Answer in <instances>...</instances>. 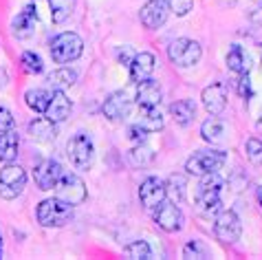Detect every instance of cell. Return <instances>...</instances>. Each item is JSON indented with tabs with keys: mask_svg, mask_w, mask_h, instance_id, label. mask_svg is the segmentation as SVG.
<instances>
[{
	"mask_svg": "<svg viewBox=\"0 0 262 260\" xmlns=\"http://www.w3.org/2000/svg\"><path fill=\"white\" fill-rule=\"evenodd\" d=\"M258 203H260V209H262V185L258 187Z\"/></svg>",
	"mask_w": 262,
	"mask_h": 260,
	"instance_id": "42",
	"label": "cell"
},
{
	"mask_svg": "<svg viewBox=\"0 0 262 260\" xmlns=\"http://www.w3.org/2000/svg\"><path fill=\"white\" fill-rule=\"evenodd\" d=\"M223 135H225V126H223V121L218 119V117H209L207 121H203L201 137L207 143H218V141L223 139Z\"/></svg>",
	"mask_w": 262,
	"mask_h": 260,
	"instance_id": "26",
	"label": "cell"
},
{
	"mask_svg": "<svg viewBox=\"0 0 262 260\" xmlns=\"http://www.w3.org/2000/svg\"><path fill=\"white\" fill-rule=\"evenodd\" d=\"M75 82H77V73L73 69H67V67L55 69L53 73L49 75V84H51V89L53 91H67Z\"/></svg>",
	"mask_w": 262,
	"mask_h": 260,
	"instance_id": "24",
	"label": "cell"
},
{
	"mask_svg": "<svg viewBox=\"0 0 262 260\" xmlns=\"http://www.w3.org/2000/svg\"><path fill=\"white\" fill-rule=\"evenodd\" d=\"M225 163H227V155L223 150H199V153H194L185 161V170H187V175L205 177V175L218 172Z\"/></svg>",
	"mask_w": 262,
	"mask_h": 260,
	"instance_id": "4",
	"label": "cell"
},
{
	"mask_svg": "<svg viewBox=\"0 0 262 260\" xmlns=\"http://www.w3.org/2000/svg\"><path fill=\"white\" fill-rule=\"evenodd\" d=\"M201 55H203L201 45L196 40H190V38H179L167 47V57H170V62L177 64L181 69H190L194 64H199Z\"/></svg>",
	"mask_w": 262,
	"mask_h": 260,
	"instance_id": "7",
	"label": "cell"
},
{
	"mask_svg": "<svg viewBox=\"0 0 262 260\" xmlns=\"http://www.w3.org/2000/svg\"><path fill=\"white\" fill-rule=\"evenodd\" d=\"M214 234L221 243H236L243 236V225H240V219L234 209H221L214 219Z\"/></svg>",
	"mask_w": 262,
	"mask_h": 260,
	"instance_id": "9",
	"label": "cell"
},
{
	"mask_svg": "<svg viewBox=\"0 0 262 260\" xmlns=\"http://www.w3.org/2000/svg\"><path fill=\"white\" fill-rule=\"evenodd\" d=\"M84 53V40L73 31H64L51 42V57L55 64H71Z\"/></svg>",
	"mask_w": 262,
	"mask_h": 260,
	"instance_id": "3",
	"label": "cell"
},
{
	"mask_svg": "<svg viewBox=\"0 0 262 260\" xmlns=\"http://www.w3.org/2000/svg\"><path fill=\"white\" fill-rule=\"evenodd\" d=\"M167 190L159 177H148L139 187V201L145 209H157L165 201Z\"/></svg>",
	"mask_w": 262,
	"mask_h": 260,
	"instance_id": "11",
	"label": "cell"
},
{
	"mask_svg": "<svg viewBox=\"0 0 262 260\" xmlns=\"http://www.w3.org/2000/svg\"><path fill=\"white\" fill-rule=\"evenodd\" d=\"M62 175H64V170L55 159H45V161H40L33 168V181L38 185V190H42V192L53 190Z\"/></svg>",
	"mask_w": 262,
	"mask_h": 260,
	"instance_id": "10",
	"label": "cell"
},
{
	"mask_svg": "<svg viewBox=\"0 0 262 260\" xmlns=\"http://www.w3.org/2000/svg\"><path fill=\"white\" fill-rule=\"evenodd\" d=\"M128 159H130V163H133L135 168H143V165L155 161V150H152L150 146H145V141L143 143H135V148L128 153Z\"/></svg>",
	"mask_w": 262,
	"mask_h": 260,
	"instance_id": "29",
	"label": "cell"
},
{
	"mask_svg": "<svg viewBox=\"0 0 262 260\" xmlns=\"http://www.w3.org/2000/svg\"><path fill=\"white\" fill-rule=\"evenodd\" d=\"M55 197L64 201V203L69 205H82L86 197H89V190H86V183L79 179L77 175H73V172H64L60 177V181L55 183Z\"/></svg>",
	"mask_w": 262,
	"mask_h": 260,
	"instance_id": "6",
	"label": "cell"
},
{
	"mask_svg": "<svg viewBox=\"0 0 262 260\" xmlns=\"http://www.w3.org/2000/svg\"><path fill=\"white\" fill-rule=\"evenodd\" d=\"M18 135L13 130H7V133H0V161L3 163H11L13 159L18 157Z\"/></svg>",
	"mask_w": 262,
	"mask_h": 260,
	"instance_id": "22",
	"label": "cell"
},
{
	"mask_svg": "<svg viewBox=\"0 0 262 260\" xmlns=\"http://www.w3.org/2000/svg\"><path fill=\"white\" fill-rule=\"evenodd\" d=\"M130 106H133V99L126 91H115L113 95H108V99L101 106V113H104L106 119L111 121H119L123 117H128Z\"/></svg>",
	"mask_w": 262,
	"mask_h": 260,
	"instance_id": "14",
	"label": "cell"
},
{
	"mask_svg": "<svg viewBox=\"0 0 262 260\" xmlns=\"http://www.w3.org/2000/svg\"><path fill=\"white\" fill-rule=\"evenodd\" d=\"M7 82H9V75H7L5 69H0V89H5Z\"/></svg>",
	"mask_w": 262,
	"mask_h": 260,
	"instance_id": "41",
	"label": "cell"
},
{
	"mask_svg": "<svg viewBox=\"0 0 262 260\" xmlns=\"http://www.w3.org/2000/svg\"><path fill=\"white\" fill-rule=\"evenodd\" d=\"M167 13H170V7H167V0H148L141 11H139V18H141V25L145 29H159L165 25L167 20Z\"/></svg>",
	"mask_w": 262,
	"mask_h": 260,
	"instance_id": "12",
	"label": "cell"
},
{
	"mask_svg": "<svg viewBox=\"0 0 262 260\" xmlns=\"http://www.w3.org/2000/svg\"><path fill=\"white\" fill-rule=\"evenodd\" d=\"M16 126V119H13V115L9 108L0 106V133H7V130H13Z\"/></svg>",
	"mask_w": 262,
	"mask_h": 260,
	"instance_id": "37",
	"label": "cell"
},
{
	"mask_svg": "<svg viewBox=\"0 0 262 260\" xmlns=\"http://www.w3.org/2000/svg\"><path fill=\"white\" fill-rule=\"evenodd\" d=\"M67 157L77 170H91L95 161V146L86 133L73 135L67 143Z\"/></svg>",
	"mask_w": 262,
	"mask_h": 260,
	"instance_id": "5",
	"label": "cell"
},
{
	"mask_svg": "<svg viewBox=\"0 0 262 260\" xmlns=\"http://www.w3.org/2000/svg\"><path fill=\"white\" fill-rule=\"evenodd\" d=\"M185 187H187V183H185L183 175H172L170 179H167L165 190H167V194H172L177 203H183L185 201Z\"/></svg>",
	"mask_w": 262,
	"mask_h": 260,
	"instance_id": "31",
	"label": "cell"
},
{
	"mask_svg": "<svg viewBox=\"0 0 262 260\" xmlns=\"http://www.w3.org/2000/svg\"><path fill=\"white\" fill-rule=\"evenodd\" d=\"M170 117L177 121L179 126H187L196 117V106L190 99H177L174 104H170Z\"/></svg>",
	"mask_w": 262,
	"mask_h": 260,
	"instance_id": "21",
	"label": "cell"
},
{
	"mask_svg": "<svg viewBox=\"0 0 262 260\" xmlns=\"http://www.w3.org/2000/svg\"><path fill=\"white\" fill-rule=\"evenodd\" d=\"M236 89H238V95L243 97V99H249L253 95V91H251V79H249V73H243V75H238V84H236Z\"/></svg>",
	"mask_w": 262,
	"mask_h": 260,
	"instance_id": "36",
	"label": "cell"
},
{
	"mask_svg": "<svg viewBox=\"0 0 262 260\" xmlns=\"http://www.w3.org/2000/svg\"><path fill=\"white\" fill-rule=\"evenodd\" d=\"M29 135H31L33 141L38 143H51L55 141L57 137V128H55V121H51L49 117H38L29 124Z\"/></svg>",
	"mask_w": 262,
	"mask_h": 260,
	"instance_id": "20",
	"label": "cell"
},
{
	"mask_svg": "<svg viewBox=\"0 0 262 260\" xmlns=\"http://www.w3.org/2000/svg\"><path fill=\"white\" fill-rule=\"evenodd\" d=\"M137 124L148 133H159L163 128V117L159 113V108H141V119Z\"/></svg>",
	"mask_w": 262,
	"mask_h": 260,
	"instance_id": "28",
	"label": "cell"
},
{
	"mask_svg": "<svg viewBox=\"0 0 262 260\" xmlns=\"http://www.w3.org/2000/svg\"><path fill=\"white\" fill-rule=\"evenodd\" d=\"M71 99L64 95V91H53L51 93V99H49V106H47V117L51 121H55V124H60V121H64L71 115Z\"/></svg>",
	"mask_w": 262,
	"mask_h": 260,
	"instance_id": "18",
	"label": "cell"
},
{
	"mask_svg": "<svg viewBox=\"0 0 262 260\" xmlns=\"http://www.w3.org/2000/svg\"><path fill=\"white\" fill-rule=\"evenodd\" d=\"M155 67H157V60H155V55H152V53H148V51L135 53L133 62L128 64V69H130V82L139 84V82L150 79L152 73H155Z\"/></svg>",
	"mask_w": 262,
	"mask_h": 260,
	"instance_id": "15",
	"label": "cell"
},
{
	"mask_svg": "<svg viewBox=\"0 0 262 260\" xmlns=\"http://www.w3.org/2000/svg\"><path fill=\"white\" fill-rule=\"evenodd\" d=\"M49 99H51V93H49V91H42V89H31V91L25 93L27 106L31 108V111H35L38 115H45V113H47Z\"/></svg>",
	"mask_w": 262,
	"mask_h": 260,
	"instance_id": "25",
	"label": "cell"
},
{
	"mask_svg": "<svg viewBox=\"0 0 262 260\" xmlns=\"http://www.w3.org/2000/svg\"><path fill=\"white\" fill-rule=\"evenodd\" d=\"M128 137H130V141L133 143H143L145 137H148V130H143L139 124H133L128 128Z\"/></svg>",
	"mask_w": 262,
	"mask_h": 260,
	"instance_id": "38",
	"label": "cell"
},
{
	"mask_svg": "<svg viewBox=\"0 0 262 260\" xmlns=\"http://www.w3.org/2000/svg\"><path fill=\"white\" fill-rule=\"evenodd\" d=\"M135 99H137V104H139V108H159L161 106V99H163V93L157 82L145 79V82L137 84Z\"/></svg>",
	"mask_w": 262,
	"mask_h": 260,
	"instance_id": "17",
	"label": "cell"
},
{
	"mask_svg": "<svg viewBox=\"0 0 262 260\" xmlns=\"http://www.w3.org/2000/svg\"><path fill=\"white\" fill-rule=\"evenodd\" d=\"M0 254H3V236H0Z\"/></svg>",
	"mask_w": 262,
	"mask_h": 260,
	"instance_id": "44",
	"label": "cell"
},
{
	"mask_svg": "<svg viewBox=\"0 0 262 260\" xmlns=\"http://www.w3.org/2000/svg\"><path fill=\"white\" fill-rule=\"evenodd\" d=\"M35 25H38V9H35L33 5H27L25 9L13 18L11 29H13V33H16L18 38H27V35L33 33Z\"/></svg>",
	"mask_w": 262,
	"mask_h": 260,
	"instance_id": "19",
	"label": "cell"
},
{
	"mask_svg": "<svg viewBox=\"0 0 262 260\" xmlns=\"http://www.w3.org/2000/svg\"><path fill=\"white\" fill-rule=\"evenodd\" d=\"M27 185V172L16 163H7L3 170H0V197L11 201L16 199L18 194H23Z\"/></svg>",
	"mask_w": 262,
	"mask_h": 260,
	"instance_id": "8",
	"label": "cell"
},
{
	"mask_svg": "<svg viewBox=\"0 0 262 260\" xmlns=\"http://www.w3.org/2000/svg\"><path fill=\"white\" fill-rule=\"evenodd\" d=\"M20 64H23V69L27 73L31 75H40L42 71H45V62H42V57L33 51H25L23 57H20Z\"/></svg>",
	"mask_w": 262,
	"mask_h": 260,
	"instance_id": "32",
	"label": "cell"
},
{
	"mask_svg": "<svg viewBox=\"0 0 262 260\" xmlns=\"http://www.w3.org/2000/svg\"><path fill=\"white\" fill-rule=\"evenodd\" d=\"M227 69L234 71L236 75L251 71V57L243 51V47H231V51L227 53Z\"/></svg>",
	"mask_w": 262,
	"mask_h": 260,
	"instance_id": "23",
	"label": "cell"
},
{
	"mask_svg": "<svg viewBox=\"0 0 262 260\" xmlns=\"http://www.w3.org/2000/svg\"><path fill=\"white\" fill-rule=\"evenodd\" d=\"M221 187H223V181H221V177H218V172L201 177L194 201H196V209H199L203 216H207V219L212 214L221 212Z\"/></svg>",
	"mask_w": 262,
	"mask_h": 260,
	"instance_id": "1",
	"label": "cell"
},
{
	"mask_svg": "<svg viewBox=\"0 0 262 260\" xmlns=\"http://www.w3.org/2000/svg\"><path fill=\"white\" fill-rule=\"evenodd\" d=\"M260 71H262V64H260Z\"/></svg>",
	"mask_w": 262,
	"mask_h": 260,
	"instance_id": "45",
	"label": "cell"
},
{
	"mask_svg": "<svg viewBox=\"0 0 262 260\" xmlns=\"http://www.w3.org/2000/svg\"><path fill=\"white\" fill-rule=\"evenodd\" d=\"M251 20H253L256 25H262V7H258V9L251 13Z\"/></svg>",
	"mask_w": 262,
	"mask_h": 260,
	"instance_id": "40",
	"label": "cell"
},
{
	"mask_svg": "<svg viewBox=\"0 0 262 260\" xmlns=\"http://www.w3.org/2000/svg\"><path fill=\"white\" fill-rule=\"evenodd\" d=\"M123 254H126L128 258H133V260H148L152 256V249L145 241H133L123 247Z\"/></svg>",
	"mask_w": 262,
	"mask_h": 260,
	"instance_id": "30",
	"label": "cell"
},
{
	"mask_svg": "<svg viewBox=\"0 0 262 260\" xmlns=\"http://www.w3.org/2000/svg\"><path fill=\"white\" fill-rule=\"evenodd\" d=\"M245 153H247V159H249L251 163L260 165V163H262V141L256 139V137L247 139V143H245Z\"/></svg>",
	"mask_w": 262,
	"mask_h": 260,
	"instance_id": "34",
	"label": "cell"
},
{
	"mask_svg": "<svg viewBox=\"0 0 262 260\" xmlns=\"http://www.w3.org/2000/svg\"><path fill=\"white\" fill-rule=\"evenodd\" d=\"M49 7H51V20L55 25H60L71 18L73 9H75V0H49Z\"/></svg>",
	"mask_w": 262,
	"mask_h": 260,
	"instance_id": "27",
	"label": "cell"
},
{
	"mask_svg": "<svg viewBox=\"0 0 262 260\" xmlns=\"http://www.w3.org/2000/svg\"><path fill=\"white\" fill-rule=\"evenodd\" d=\"M201 99H203V106H205V111L212 115V117H218L225 106H227V93L221 84H209L203 89L201 93Z\"/></svg>",
	"mask_w": 262,
	"mask_h": 260,
	"instance_id": "16",
	"label": "cell"
},
{
	"mask_svg": "<svg viewBox=\"0 0 262 260\" xmlns=\"http://www.w3.org/2000/svg\"><path fill=\"white\" fill-rule=\"evenodd\" d=\"M155 223L167 234H174L183 227V212L177 203H163L157 207V214H155Z\"/></svg>",
	"mask_w": 262,
	"mask_h": 260,
	"instance_id": "13",
	"label": "cell"
},
{
	"mask_svg": "<svg viewBox=\"0 0 262 260\" xmlns=\"http://www.w3.org/2000/svg\"><path fill=\"white\" fill-rule=\"evenodd\" d=\"M258 130L262 133V115H260V119H258Z\"/></svg>",
	"mask_w": 262,
	"mask_h": 260,
	"instance_id": "43",
	"label": "cell"
},
{
	"mask_svg": "<svg viewBox=\"0 0 262 260\" xmlns=\"http://www.w3.org/2000/svg\"><path fill=\"white\" fill-rule=\"evenodd\" d=\"M183 256L185 258H199V260H205L209 258V249L203 245L201 241H190L183 247Z\"/></svg>",
	"mask_w": 262,
	"mask_h": 260,
	"instance_id": "33",
	"label": "cell"
},
{
	"mask_svg": "<svg viewBox=\"0 0 262 260\" xmlns=\"http://www.w3.org/2000/svg\"><path fill=\"white\" fill-rule=\"evenodd\" d=\"M117 57H119V62H121V64H126V67H128V64L133 62L135 53H133V49H128V47H126L123 51H119V55H117Z\"/></svg>",
	"mask_w": 262,
	"mask_h": 260,
	"instance_id": "39",
	"label": "cell"
},
{
	"mask_svg": "<svg viewBox=\"0 0 262 260\" xmlns=\"http://www.w3.org/2000/svg\"><path fill=\"white\" fill-rule=\"evenodd\" d=\"M167 7H170V11L174 16L183 18L194 9V0H167Z\"/></svg>",
	"mask_w": 262,
	"mask_h": 260,
	"instance_id": "35",
	"label": "cell"
},
{
	"mask_svg": "<svg viewBox=\"0 0 262 260\" xmlns=\"http://www.w3.org/2000/svg\"><path fill=\"white\" fill-rule=\"evenodd\" d=\"M35 216H38V223L42 227H64L73 219V205L53 197V199L42 201L38 205Z\"/></svg>",
	"mask_w": 262,
	"mask_h": 260,
	"instance_id": "2",
	"label": "cell"
}]
</instances>
